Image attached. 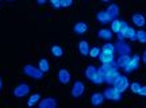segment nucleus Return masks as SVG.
Instances as JSON below:
<instances>
[{
  "instance_id": "f257e3e1",
  "label": "nucleus",
  "mask_w": 146,
  "mask_h": 108,
  "mask_svg": "<svg viewBox=\"0 0 146 108\" xmlns=\"http://www.w3.org/2000/svg\"><path fill=\"white\" fill-rule=\"evenodd\" d=\"M23 73L26 74L27 77L34 78V80H42L43 78V72L38 66H34V65H30L27 64L23 68Z\"/></svg>"
},
{
  "instance_id": "f03ea898",
  "label": "nucleus",
  "mask_w": 146,
  "mask_h": 108,
  "mask_svg": "<svg viewBox=\"0 0 146 108\" xmlns=\"http://www.w3.org/2000/svg\"><path fill=\"white\" fill-rule=\"evenodd\" d=\"M112 87H114L116 91H119L120 93H123L125 91H127V89L130 88V81H129L127 76H123V74H120L119 77L115 80V82L112 84Z\"/></svg>"
},
{
  "instance_id": "7ed1b4c3",
  "label": "nucleus",
  "mask_w": 146,
  "mask_h": 108,
  "mask_svg": "<svg viewBox=\"0 0 146 108\" xmlns=\"http://www.w3.org/2000/svg\"><path fill=\"white\" fill-rule=\"evenodd\" d=\"M12 93H14V96H15L16 99L26 97L27 95L30 93V85L26 84V82H21V84H18V85L14 88Z\"/></svg>"
},
{
  "instance_id": "20e7f679",
  "label": "nucleus",
  "mask_w": 146,
  "mask_h": 108,
  "mask_svg": "<svg viewBox=\"0 0 146 108\" xmlns=\"http://www.w3.org/2000/svg\"><path fill=\"white\" fill-rule=\"evenodd\" d=\"M139 66H141V57L138 56V54H134V56L130 58L129 64L123 68V70H125L126 73H131V72H135V70H138V69H139Z\"/></svg>"
},
{
  "instance_id": "39448f33",
  "label": "nucleus",
  "mask_w": 146,
  "mask_h": 108,
  "mask_svg": "<svg viewBox=\"0 0 146 108\" xmlns=\"http://www.w3.org/2000/svg\"><path fill=\"white\" fill-rule=\"evenodd\" d=\"M103 95H104L106 100H110V101H120L122 100V93L119 91H116L114 87L107 88L103 92Z\"/></svg>"
},
{
  "instance_id": "423d86ee",
  "label": "nucleus",
  "mask_w": 146,
  "mask_h": 108,
  "mask_svg": "<svg viewBox=\"0 0 146 108\" xmlns=\"http://www.w3.org/2000/svg\"><path fill=\"white\" fill-rule=\"evenodd\" d=\"M84 92H85V85H84V82L80 81V80L74 81L72 89H70V95H72V97L73 99H80L84 95Z\"/></svg>"
},
{
  "instance_id": "0eeeda50",
  "label": "nucleus",
  "mask_w": 146,
  "mask_h": 108,
  "mask_svg": "<svg viewBox=\"0 0 146 108\" xmlns=\"http://www.w3.org/2000/svg\"><path fill=\"white\" fill-rule=\"evenodd\" d=\"M115 52L118 53L119 56H123V54H130L131 53V46L125 41V39H119V41L115 43Z\"/></svg>"
},
{
  "instance_id": "6e6552de",
  "label": "nucleus",
  "mask_w": 146,
  "mask_h": 108,
  "mask_svg": "<svg viewBox=\"0 0 146 108\" xmlns=\"http://www.w3.org/2000/svg\"><path fill=\"white\" fill-rule=\"evenodd\" d=\"M57 78L61 84L65 85V84H69V82H70L72 76H70V72H69L68 69H60L57 73Z\"/></svg>"
},
{
  "instance_id": "1a4fd4ad",
  "label": "nucleus",
  "mask_w": 146,
  "mask_h": 108,
  "mask_svg": "<svg viewBox=\"0 0 146 108\" xmlns=\"http://www.w3.org/2000/svg\"><path fill=\"white\" fill-rule=\"evenodd\" d=\"M39 108H56L57 107V100L54 97H43L42 100H39L38 103Z\"/></svg>"
},
{
  "instance_id": "9d476101",
  "label": "nucleus",
  "mask_w": 146,
  "mask_h": 108,
  "mask_svg": "<svg viewBox=\"0 0 146 108\" xmlns=\"http://www.w3.org/2000/svg\"><path fill=\"white\" fill-rule=\"evenodd\" d=\"M96 19H98V22H99L100 25H108V23H111V21H112V18L108 15V12L106 10L99 11V12L96 14Z\"/></svg>"
},
{
  "instance_id": "9b49d317",
  "label": "nucleus",
  "mask_w": 146,
  "mask_h": 108,
  "mask_svg": "<svg viewBox=\"0 0 146 108\" xmlns=\"http://www.w3.org/2000/svg\"><path fill=\"white\" fill-rule=\"evenodd\" d=\"M119 76H120L119 70H118L116 68H112V69H111V72H110L108 74L104 77V82H107L108 85H112V84L115 82V80L119 77Z\"/></svg>"
},
{
  "instance_id": "f8f14e48",
  "label": "nucleus",
  "mask_w": 146,
  "mask_h": 108,
  "mask_svg": "<svg viewBox=\"0 0 146 108\" xmlns=\"http://www.w3.org/2000/svg\"><path fill=\"white\" fill-rule=\"evenodd\" d=\"M131 22H133V25L135 27H143L146 25V18L142 14H133L131 16Z\"/></svg>"
},
{
  "instance_id": "ddd939ff",
  "label": "nucleus",
  "mask_w": 146,
  "mask_h": 108,
  "mask_svg": "<svg viewBox=\"0 0 146 108\" xmlns=\"http://www.w3.org/2000/svg\"><path fill=\"white\" fill-rule=\"evenodd\" d=\"M104 101V95L100 92H95L91 95V104L95 105V107H98V105H102Z\"/></svg>"
},
{
  "instance_id": "4468645a",
  "label": "nucleus",
  "mask_w": 146,
  "mask_h": 108,
  "mask_svg": "<svg viewBox=\"0 0 146 108\" xmlns=\"http://www.w3.org/2000/svg\"><path fill=\"white\" fill-rule=\"evenodd\" d=\"M73 31L77 34V35H84L87 31H88V25L85 22H77L74 26H73Z\"/></svg>"
},
{
  "instance_id": "2eb2a0df",
  "label": "nucleus",
  "mask_w": 146,
  "mask_h": 108,
  "mask_svg": "<svg viewBox=\"0 0 146 108\" xmlns=\"http://www.w3.org/2000/svg\"><path fill=\"white\" fill-rule=\"evenodd\" d=\"M98 36L103 41H111L112 36H114V32L111 31V28H100L98 31Z\"/></svg>"
},
{
  "instance_id": "dca6fc26",
  "label": "nucleus",
  "mask_w": 146,
  "mask_h": 108,
  "mask_svg": "<svg viewBox=\"0 0 146 108\" xmlns=\"http://www.w3.org/2000/svg\"><path fill=\"white\" fill-rule=\"evenodd\" d=\"M123 35H125V39H129V41H135V32L137 30L133 26H127L125 30L122 31Z\"/></svg>"
},
{
  "instance_id": "f3484780",
  "label": "nucleus",
  "mask_w": 146,
  "mask_h": 108,
  "mask_svg": "<svg viewBox=\"0 0 146 108\" xmlns=\"http://www.w3.org/2000/svg\"><path fill=\"white\" fill-rule=\"evenodd\" d=\"M99 60L102 64H111L112 61H115L114 53H108V52H102L99 56Z\"/></svg>"
},
{
  "instance_id": "a211bd4d",
  "label": "nucleus",
  "mask_w": 146,
  "mask_h": 108,
  "mask_svg": "<svg viewBox=\"0 0 146 108\" xmlns=\"http://www.w3.org/2000/svg\"><path fill=\"white\" fill-rule=\"evenodd\" d=\"M130 58H131L130 54H123V56H119L118 58H116V61H115V62H116V68H118V69H119V68H122V69H123V68L129 64Z\"/></svg>"
},
{
  "instance_id": "6ab92c4d",
  "label": "nucleus",
  "mask_w": 146,
  "mask_h": 108,
  "mask_svg": "<svg viewBox=\"0 0 146 108\" xmlns=\"http://www.w3.org/2000/svg\"><path fill=\"white\" fill-rule=\"evenodd\" d=\"M84 74H85V78H87V80L92 81V78L98 74V68H95L94 65H88V66L85 68V72H84Z\"/></svg>"
},
{
  "instance_id": "aec40b11",
  "label": "nucleus",
  "mask_w": 146,
  "mask_h": 108,
  "mask_svg": "<svg viewBox=\"0 0 146 108\" xmlns=\"http://www.w3.org/2000/svg\"><path fill=\"white\" fill-rule=\"evenodd\" d=\"M107 12H108V15L112 18V19H116L118 15H119V5L115 4V3H111V4L107 7Z\"/></svg>"
},
{
  "instance_id": "412c9836",
  "label": "nucleus",
  "mask_w": 146,
  "mask_h": 108,
  "mask_svg": "<svg viewBox=\"0 0 146 108\" xmlns=\"http://www.w3.org/2000/svg\"><path fill=\"white\" fill-rule=\"evenodd\" d=\"M89 43L87 41H80L78 42V52L83 57H87L89 54Z\"/></svg>"
},
{
  "instance_id": "4be33fe9",
  "label": "nucleus",
  "mask_w": 146,
  "mask_h": 108,
  "mask_svg": "<svg viewBox=\"0 0 146 108\" xmlns=\"http://www.w3.org/2000/svg\"><path fill=\"white\" fill-rule=\"evenodd\" d=\"M111 69H112V65H111V64H102V65L98 68V73L102 74L103 77H106V76L111 72Z\"/></svg>"
},
{
  "instance_id": "5701e85b",
  "label": "nucleus",
  "mask_w": 146,
  "mask_h": 108,
  "mask_svg": "<svg viewBox=\"0 0 146 108\" xmlns=\"http://www.w3.org/2000/svg\"><path fill=\"white\" fill-rule=\"evenodd\" d=\"M38 68H39L43 73L49 72V70H50V64H49V60H47V58H39V61H38Z\"/></svg>"
},
{
  "instance_id": "b1692460",
  "label": "nucleus",
  "mask_w": 146,
  "mask_h": 108,
  "mask_svg": "<svg viewBox=\"0 0 146 108\" xmlns=\"http://www.w3.org/2000/svg\"><path fill=\"white\" fill-rule=\"evenodd\" d=\"M50 54L54 56L56 58H60V57L64 56V49L61 46H58V45H54V46L50 47Z\"/></svg>"
},
{
  "instance_id": "393cba45",
  "label": "nucleus",
  "mask_w": 146,
  "mask_h": 108,
  "mask_svg": "<svg viewBox=\"0 0 146 108\" xmlns=\"http://www.w3.org/2000/svg\"><path fill=\"white\" fill-rule=\"evenodd\" d=\"M39 100H41V95L39 93H33L31 96H30V99L27 100V105L29 107H34L35 104L39 103Z\"/></svg>"
},
{
  "instance_id": "a878e982",
  "label": "nucleus",
  "mask_w": 146,
  "mask_h": 108,
  "mask_svg": "<svg viewBox=\"0 0 146 108\" xmlns=\"http://www.w3.org/2000/svg\"><path fill=\"white\" fill-rule=\"evenodd\" d=\"M120 23H122V21H120V19H118V18L111 21V23H110V25H111V31H112L114 34H116V32H119V31H120Z\"/></svg>"
},
{
  "instance_id": "bb28decb",
  "label": "nucleus",
  "mask_w": 146,
  "mask_h": 108,
  "mask_svg": "<svg viewBox=\"0 0 146 108\" xmlns=\"http://www.w3.org/2000/svg\"><path fill=\"white\" fill-rule=\"evenodd\" d=\"M135 41L141 42V43H146V31L145 30H138L135 32Z\"/></svg>"
},
{
  "instance_id": "cd10ccee",
  "label": "nucleus",
  "mask_w": 146,
  "mask_h": 108,
  "mask_svg": "<svg viewBox=\"0 0 146 108\" xmlns=\"http://www.w3.org/2000/svg\"><path fill=\"white\" fill-rule=\"evenodd\" d=\"M100 53H102V49L98 46H94V47H91L89 49V57H92V58H99L100 56Z\"/></svg>"
},
{
  "instance_id": "c85d7f7f",
  "label": "nucleus",
  "mask_w": 146,
  "mask_h": 108,
  "mask_svg": "<svg viewBox=\"0 0 146 108\" xmlns=\"http://www.w3.org/2000/svg\"><path fill=\"white\" fill-rule=\"evenodd\" d=\"M142 84L139 81H134V82H130V91L133 93H137L138 95V92H139V89H141Z\"/></svg>"
},
{
  "instance_id": "c756f323",
  "label": "nucleus",
  "mask_w": 146,
  "mask_h": 108,
  "mask_svg": "<svg viewBox=\"0 0 146 108\" xmlns=\"http://www.w3.org/2000/svg\"><path fill=\"white\" fill-rule=\"evenodd\" d=\"M102 52L115 53V43H104L103 47H102Z\"/></svg>"
},
{
  "instance_id": "7c9ffc66",
  "label": "nucleus",
  "mask_w": 146,
  "mask_h": 108,
  "mask_svg": "<svg viewBox=\"0 0 146 108\" xmlns=\"http://www.w3.org/2000/svg\"><path fill=\"white\" fill-rule=\"evenodd\" d=\"M91 82H94V84H96V85H100V84H103V82H104V77H103L102 74H99V73H98V74L92 78V81H91Z\"/></svg>"
},
{
  "instance_id": "2f4dec72",
  "label": "nucleus",
  "mask_w": 146,
  "mask_h": 108,
  "mask_svg": "<svg viewBox=\"0 0 146 108\" xmlns=\"http://www.w3.org/2000/svg\"><path fill=\"white\" fill-rule=\"evenodd\" d=\"M49 3L54 10H60L61 8V0H49Z\"/></svg>"
},
{
  "instance_id": "473e14b6",
  "label": "nucleus",
  "mask_w": 146,
  "mask_h": 108,
  "mask_svg": "<svg viewBox=\"0 0 146 108\" xmlns=\"http://www.w3.org/2000/svg\"><path fill=\"white\" fill-rule=\"evenodd\" d=\"M72 4H73V0H61V7L68 8V7H70Z\"/></svg>"
},
{
  "instance_id": "72a5a7b5",
  "label": "nucleus",
  "mask_w": 146,
  "mask_h": 108,
  "mask_svg": "<svg viewBox=\"0 0 146 108\" xmlns=\"http://www.w3.org/2000/svg\"><path fill=\"white\" fill-rule=\"evenodd\" d=\"M138 95L142 96V97H146V85H142L141 89H139V92H138Z\"/></svg>"
},
{
  "instance_id": "f704fd0d",
  "label": "nucleus",
  "mask_w": 146,
  "mask_h": 108,
  "mask_svg": "<svg viewBox=\"0 0 146 108\" xmlns=\"http://www.w3.org/2000/svg\"><path fill=\"white\" fill-rule=\"evenodd\" d=\"M46 1H49V0H36V4H39V5H43Z\"/></svg>"
},
{
  "instance_id": "c9c22d12",
  "label": "nucleus",
  "mask_w": 146,
  "mask_h": 108,
  "mask_svg": "<svg viewBox=\"0 0 146 108\" xmlns=\"http://www.w3.org/2000/svg\"><path fill=\"white\" fill-rule=\"evenodd\" d=\"M141 60H142V61H143V64H145V65H146V50H145V52H143V54H142Z\"/></svg>"
},
{
  "instance_id": "e433bc0d",
  "label": "nucleus",
  "mask_w": 146,
  "mask_h": 108,
  "mask_svg": "<svg viewBox=\"0 0 146 108\" xmlns=\"http://www.w3.org/2000/svg\"><path fill=\"white\" fill-rule=\"evenodd\" d=\"M1 89H3V80L0 77V92H1Z\"/></svg>"
},
{
  "instance_id": "4c0bfd02",
  "label": "nucleus",
  "mask_w": 146,
  "mask_h": 108,
  "mask_svg": "<svg viewBox=\"0 0 146 108\" xmlns=\"http://www.w3.org/2000/svg\"><path fill=\"white\" fill-rule=\"evenodd\" d=\"M100 1H103V3H110L111 0H100Z\"/></svg>"
},
{
  "instance_id": "58836bf2",
  "label": "nucleus",
  "mask_w": 146,
  "mask_h": 108,
  "mask_svg": "<svg viewBox=\"0 0 146 108\" xmlns=\"http://www.w3.org/2000/svg\"><path fill=\"white\" fill-rule=\"evenodd\" d=\"M5 1H14V0H5Z\"/></svg>"
}]
</instances>
